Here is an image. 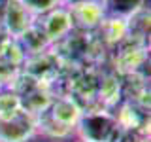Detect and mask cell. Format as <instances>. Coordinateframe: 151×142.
<instances>
[{
    "label": "cell",
    "mask_w": 151,
    "mask_h": 142,
    "mask_svg": "<svg viewBox=\"0 0 151 142\" xmlns=\"http://www.w3.org/2000/svg\"><path fill=\"white\" fill-rule=\"evenodd\" d=\"M78 133L87 142H111L117 135V120L106 112H85L79 116Z\"/></svg>",
    "instance_id": "obj_1"
},
{
    "label": "cell",
    "mask_w": 151,
    "mask_h": 142,
    "mask_svg": "<svg viewBox=\"0 0 151 142\" xmlns=\"http://www.w3.org/2000/svg\"><path fill=\"white\" fill-rule=\"evenodd\" d=\"M38 123L30 112L21 108L8 120H0V142H27L34 136Z\"/></svg>",
    "instance_id": "obj_2"
},
{
    "label": "cell",
    "mask_w": 151,
    "mask_h": 142,
    "mask_svg": "<svg viewBox=\"0 0 151 142\" xmlns=\"http://www.w3.org/2000/svg\"><path fill=\"white\" fill-rule=\"evenodd\" d=\"M32 17L34 15L19 0H8L6 6H4V13H2V27L6 28L9 38H21L34 25Z\"/></svg>",
    "instance_id": "obj_3"
},
{
    "label": "cell",
    "mask_w": 151,
    "mask_h": 142,
    "mask_svg": "<svg viewBox=\"0 0 151 142\" xmlns=\"http://www.w3.org/2000/svg\"><path fill=\"white\" fill-rule=\"evenodd\" d=\"M74 27L70 9L66 6H57L53 9H49L47 13H44V23H42V32L49 42L63 38L64 34H68V30Z\"/></svg>",
    "instance_id": "obj_4"
},
{
    "label": "cell",
    "mask_w": 151,
    "mask_h": 142,
    "mask_svg": "<svg viewBox=\"0 0 151 142\" xmlns=\"http://www.w3.org/2000/svg\"><path fill=\"white\" fill-rule=\"evenodd\" d=\"M68 9H70V15H72V23L83 28L100 27L104 19H106V12H104L100 0H89V2L78 4V6H72Z\"/></svg>",
    "instance_id": "obj_5"
},
{
    "label": "cell",
    "mask_w": 151,
    "mask_h": 142,
    "mask_svg": "<svg viewBox=\"0 0 151 142\" xmlns=\"http://www.w3.org/2000/svg\"><path fill=\"white\" fill-rule=\"evenodd\" d=\"M47 112L51 114V117H53L57 123H60L66 129H72V125L78 123L79 116L83 114L72 99H60V101H57L53 106H51V110H47Z\"/></svg>",
    "instance_id": "obj_6"
},
{
    "label": "cell",
    "mask_w": 151,
    "mask_h": 142,
    "mask_svg": "<svg viewBox=\"0 0 151 142\" xmlns=\"http://www.w3.org/2000/svg\"><path fill=\"white\" fill-rule=\"evenodd\" d=\"M106 15L117 19H129L142 8H145V0H100Z\"/></svg>",
    "instance_id": "obj_7"
},
{
    "label": "cell",
    "mask_w": 151,
    "mask_h": 142,
    "mask_svg": "<svg viewBox=\"0 0 151 142\" xmlns=\"http://www.w3.org/2000/svg\"><path fill=\"white\" fill-rule=\"evenodd\" d=\"M23 108L21 99L15 93H0V120H8Z\"/></svg>",
    "instance_id": "obj_8"
},
{
    "label": "cell",
    "mask_w": 151,
    "mask_h": 142,
    "mask_svg": "<svg viewBox=\"0 0 151 142\" xmlns=\"http://www.w3.org/2000/svg\"><path fill=\"white\" fill-rule=\"evenodd\" d=\"M32 15H44L49 9L60 6V0H19Z\"/></svg>",
    "instance_id": "obj_9"
},
{
    "label": "cell",
    "mask_w": 151,
    "mask_h": 142,
    "mask_svg": "<svg viewBox=\"0 0 151 142\" xmlns=\"http://www.w3.org/2000/svg\"><path fill=\"white\" fill-rule=\"evenodd\" d=\"M9 40H12V38H9V34L6 32V28H4L2 25H0V47H2L4 44H8Z\"/></svg>",
    "instance_id": "obj_10"
},
{
    "label": "cell",
    "mask_w": 151,
    "mask_h": 142,
    "mask_svg": "<svg viewBox=\"0 0 151 142\" xmlns=\"http://www.w3.org/2000/svg\"><path fill=\"white\" fill-rule=\"evenodd\" d=\"M83 2H89V0H60V4L66 8H72V6H78V4H83Z\"/></svg>",
    "instance_id": "obj_11"
},
{
    "label": "cell",
    "mask_w": 151,
    "mask_h": 142,
    "mask_svg": "<svg viewBox=\"0 0 151 142\" xmlns=\"http://www.w3.org/2000/svg\"><path fill=\"white\" fill-rule=\"evenodd\" d=\"M138 142H149V140H145V138H142V140H138Z\"/></svg>",
    "instance_id": "obj_12"
},
{
    "label": "cell",
    "mask_w": 151,
    "mask_h": 142,
    "mask_svg": "<svg viewBox=\"0 0 151 142\" xmlns=\"http://www.w3.org/2000/svg\"><path fill=\"white\" fill-rule=\"evenodd\" d=\"M81 142H87V140H81Z\"/></svg>",
    "instance_id": "obj_13"
}]
</instances>
